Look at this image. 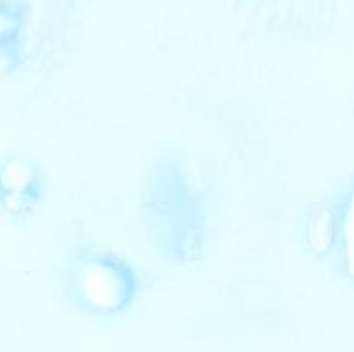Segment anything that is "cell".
<instances>
[{"label": "cell", "mask_w": 354, "mask_h": 352, "mask_svg": "<svg viewBox=\"0 0 354 352\" xmlns=\"http://www.w3.org/2000/svg\"><path fill=\"white\" fill-rule=\"evenodd\" d=\"M45 195V178L37 159L10 152L0 159V211L14 219L33 216Z\"/></svg>", "instance_id": "cell-3"}, {"label": "cell", "mask_w": 354, "mask_h": 352, "mask_svg": "<svg viewBox=\"0 0 354 352\" xmlns=\"http://www.w3.org/2000/svg\"><path fill=\"white\" fill-rule=\"evenodd\" d=\"M149 233L169 261H199L207 238L203 200L189 171L176 159L162 157L147 176L144 190Z\"/></svg>", "instance_id": "cell-1"}, {"label": "cell", "mask_w": 354, "mask_h": 352, "mask_svg": "<svg viewBox=\"0 0 354 352\" xmlns=\"http://www.w3.org/2000/svg\"><path fill=\"white\" fill-rule=\"evenodd\" d=\"M24 17L16 6L0 2V79L12 75L23 57Z\"/></svg>", "instance_id": "cell-4"}, {"label": "cell", "mask_w": 354, "mask_h": 352, "mask_svg": "<svg viewBox=\"0 0 354 352\" xmlns=\"http://www.w3.org/2000/svg\"><path fill=\"white\" fill-rule=\"evenodd\" d=\"M61 276L68 302L90 317L120 316L140 292V280L130 262L99 245L76 248L66 259Z\"/></svg>", "instance_id": "cell-2"}]
</instances>
